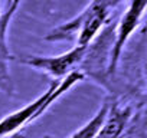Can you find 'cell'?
Listing matches in <instances>:
<instances>
[{
	"mask_svg": "<svg viewBox=\"0 0 147 138\" xmlns=\"http://www.w3.org/2000/svg\"><path fill=\"white\" fill-rule=\"evenodd\" d=\"M133 117V109L130 105L120 104L117 101H110L107 115L95 132L94 138H123L125 129L130 125Z\"/></svg>",
	"mask_w": 147,
	"mask_h": 138,
	"instance_id": "6",
	"label": "cell"
},
{
	"mask_svg": "<svg viewBox=\"0 0 147 138\" xmlns=\"http://www.w3.org/2000/svg\"><path fill=\"white\" fill-rule=\"evenodd\" d=\"M108 107H110V101L105 99L102 102V105L100 107V109L97 111V114L84 125L81 127L78 131H75L69 138H94L95 132L98 131V128L101 127L105 115H107V111H108Z\"/></svg>",
	"mask_w": 147,
	"mask_h": 138,
	"instance_id": "7",
	"label": "cell"
},
{
	"mask_svg": "<svg viewBox=\"0 0 147 138\" xmlns=\"http://www.w3.org/2000/svg\"><path fill=\"white\" fill-rule=\"evenodd\" d=\"M20 5H22L20 2H10L6 10L0 15V92L6 95H12L15 92V85L12 81L10 68H9L10 62L13 60V56L9 49L7 30Z\"/></svg>",
	"mask_w": 147,
	"mask_h": 138,
	"instance_id": "5",
	"label": "cell"
},
{
	"mask_svg": "<svg viewBox=\"0 0 147 138\" xmlns=\"http://www.w3.org/2000/svg\"><path fill=\"white\" fill-rule=\"evenodd\" d=\"M115 5L117 3L114 2H102V0L88 3L75 17L49 30L45 35V40L74 42L75 46L85 49L90 48V45H92V42L101 35L102 29L107 26L111 7H114Z\"/></svg>",
	"mask_w": 147,
	"mask_h": 138,
	"instance_id": "1",
	"label": "cell"
},
{
	"mask_svg": "<svg viewBox=\"0 0 147 138\" xmlns=\"http://www.w3.org/2000/svg\"><path fill=\"white\" fill-rule=\"evenodd\" d=\"M0 15H2V12H0Z\"/></svg>",
	"mask_w": 147,
	"mask_h": 138,
	"instance_id": "10",
	"label": "cell"
},
{
	"mask_svg": "<svg viewBox=\"0 0 147 138\" xmlns=\"http://www.w3.org/2000/svg\"><path fill=\"white\" fill-rule=\"evenodd\" d=\"M146 7H147V0H133V2L127 3L125 10L123 12L120 20L117 22V26L113 30V42L110 48L105 75L115 74L127 42L131 39V36L137 32V29L141 25Z\"/></svg>",
	"mask_w": 147,
	"mask_h": 138,
	"instance_id": "3",
	"label": "cell"
},
{
	"mask_svg": "<svg viewBox=\"0 0 147 138\" xmlns=\"http://www.w3.org/2000/svg\"><path fill=\"white\" fill-rule=\"evenodd\" d=\"M84 79H85V75H82L78 71V72H72L65 79H62L56 84L55 82L51 84V86L42 95H39L35 101H32L28 105H25L23 108L6 115L3 119H0V138L19 134V131L23 127H26L28 124L33 122L40 115H43V112L46 109H49L55 101H58L63 94H66L71 88H74L78 82H81Z\"/></svg>",
	"mask_w": 147,
	"mask_h": 138,
	"instance_id": "2",
	"label": "cell"
},
{
	"mask_svg": "<svg viewBox=\"0 0 147 138\" xmlns=\"http://www.w3.org/2000/svg\"><path fill=\"white\" fill-rule=\"evenodd\" d=\"M9 138H25V137L19 132V134H15V135H12V137H9Z\"/></svg>",
	"mask_w": 147,
	"mask_h": 138,
	"instance_id": "8",
	"label": "cell"
},
{
	"mask_svg": "<svg viewBox=\"0 0 147 138\" xmlns=\"http://www.w3.org/2000/svg\"><path fill=\"white\" fill-rule=\"evenodd\" d=\"M40 138H55V137H51V135H45V137H40Z\"/></svg>",
	"mask_w": 147,
	"mask_h": 138,
	"instance_id": "9",
	"label": "cell"
},
{
	"mask_svg": "<svg viewBox=\"0 0 147 138\" xmlns=\"http://www.w3.org/2000/svg\"><path fill=\"white\" fill-rule=\"evenodd\" d=\"M88 49V48H87ZM85 48L74 46L68 52H63L56 56H25L19 62L22 65L30 66L39 72L46 74L55 81H62L72 72H78L80 66L87 53Z\"/></svg>",
	"mask_w": 147,
	"mask_h": 138,
	"instance_id": "4",
	"label": "cell"
}]
</instances>
